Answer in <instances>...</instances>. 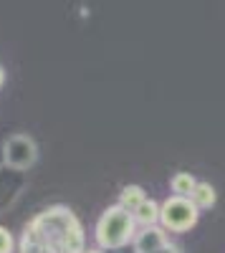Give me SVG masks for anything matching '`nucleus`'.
Here are the masks:
<instances>
[{
    "mask_svg": "<svg viewBox=\"0 0 225 253\" xmlns=\"http://www.w3.org/2000/svg\"><path fill=\"white\" fill-rule=\"evenodd\" d=\"M20 253H84L81 223L69 208L53 205L28 223Z\"/></svg>",
    "mask_w": 225,
    "mask_h": 253,
    "instance_id": "obj_1",
    "label": "nucleus"
},
{
    "mask_svg": "<svg viewBox=\"0 0 225 253\" xmlns=\"http://www.w3.org/2000/svg\"><path fill=\"white\" fill-rule=\"evenodd\" d=\"M134 236V215L121 205H112L96 223V241L101 248H121Z\"/></svg>",
    "mask_w": 225,
    "mask_h": 253,
    "instance_id": "obj_2",
    "label": "nucleus"
},
{
    "mask_svg": "<svg viewBox=\"0 0 225 253\" xmlns=\"http://www.w3.org/2000/svg\"><path fill=\"white\" fill-rule=\"evenodd\" d=\"M197 208L192 205L190 198H167L159 208V223L162 228L175 230V233H182V230H190L197 223Z\"/></svg>",
    "mask_w": 225,
    "mask_h": 253,
    "instance_id": "obj_3",
    "label": "nucleus"
},
{
    "mask_svg": "<svg viewBox=\"0 0 225 253\" xmlns=\"http://www.w3.org/2000/svg\"><path fill=\"white\" fill-rule=\"evenodd\" d=\"M3 152H5V162L10 167H15V170H28L38 157V147L28 134H15L5 142Z\"/></svg>",
    "mask_w": 225,
    "mask_h": 253,
    "instance_id": "obj_4",
    "label": "nucleus"
},
{
    "mask_svg": "<svg viewBox=\"0 0 225 253\" xmlns=\"http://www.w3.org/2000/svg\"><path fill=\"white\" fill-rule=\"evenodd\" d=\"M167 246V238H165V230L152 225V228H145L142 233L134 238V253H154L157 248Z\"/></svg>",
    "mask_w": 225,
    "mask_h": 253,
    "instance_id": "obj_5",
    "label": "nucleus"
},
{
    "mask_svg": "<svg viewBox=\"0 0 225 253\" xmlns=\"http://www.w3.org/2000/svg\"><path fill=\"white\" fill-rule=\"evenodd\" d=\"M132 215H134V223H142L145 228H152L159 220V205L154 200H145Z\"/></svg>",
    "mask_w": 225,
    "mask_h": 253,
    "instance_id": "obj_6",
    "label": "nucleus"
},
{
    "mask_svg": "<svg viewBox=\"0 0 225 253\" xmlns=\"http://www.w3.org/2000/svg\"><path fill=\"white\" fill-rule=\"evenodd\" d=\"M145 200H147L145 198V190H142L139 185H127L124 190H121V195H119V205L124 208V210H129V213H134V210Z\"/></svg>",
    "mask_w": 225,
    "mask_h": 253,
    "instance_id": "obj_7",
    "label": "nucleus"
},
{
    "mask_svg": "<svg viewBox=\"0 0 225 253\" xmlns=\"http://www.w3.org/2000/svg\"><path fill=\"white\" fill-rule=\"evenodd\" d=\"M192 205L200 210V208H213L215 205V190L210 182H197L195 190H192V195H190Z\"/></svg>",
    "mask_w": 225,
    "mask_h": 253,
    "instance_id": "obj_8",
    "label": "nucleus"
},
{
    "mask_svg": "<svg viewBox=\"0 0 225 253\" xmlns=\"http://www.w3.org/2000/svg\"><path fill=\"white\" fill-rule=\"evenodd\" d=\"M195 185H197V180L190 172H177L172 177V193H177V198H190Z\"/></svg>",
    "mask_w": 225,
    "mask_h": 253,
    "instance_id": "obj_9",
    "label": "nucleus"
},
{
    "mask_svg": "<svg viewBox=\"0 0 225 253\" xmlns=\"http://www.w3.org/2000/svg\"><path fill=\"white\" fill-rule=\"evenodd\" d=\"M13 251V238H10V233L0 225V253H10Z\"/></svg>",
    "mask_w": 225,
    "mask_h": 253,
    "instance_id": "obj_10",
    "label": "nucleus"
},
{
    "mask_svg": "<svg viewBox=\"0 0 225 253\" xmlns=\"http://www.w3.org/2000/svg\"><path fill=\"white\" fill-rule=\"evenodd\" d=\"M154 253H180V251H177V246H172V243H167V246H162V248H157Z\"/></svg>",
    "mask_w": 225,
    "mask_h": 253,
    "instance_id": "obj_11",
    "label": "nucleus"
},
{
    "mask_svg": "<svg viewBox=\"0 0 225 253\" xmlns=\"http://www.w3.org/2000/svg\"><path fill=\"white\" fill-rule=\"evenodd\" d=\"M3 81H5V71L0 69V86H3Z\"/></svg>",
    "mask_w": 225,
    "mask_h": 253,
    "instance_id": "obj_12",
    "label": "nucleus"
},
{
    "mask_svg": "<svg viewBox=\"0 0 225 253\" xmlns=\"http://www.w3.org/2000/svg\"><path fill=\"white\" fill-rule=\"evenodd\" d=\"M89 253H99V251H89Z\"/></svg>",
    "mask_w": 225,
    "mask_h": 253,
    "instance_id": "obj_13",
    "label": "nucleus"
}]
</instances>
